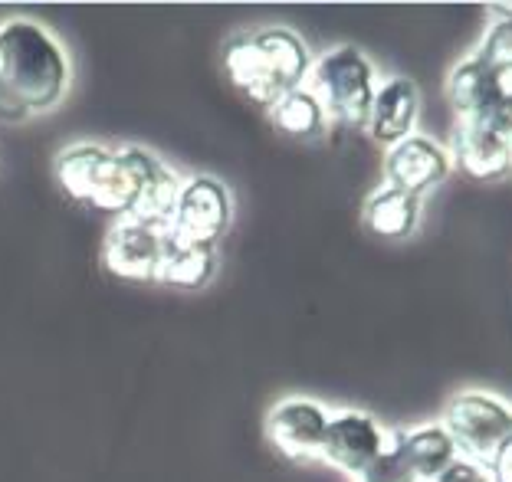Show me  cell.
<instances>
[{
    "label": "cell",
    "instance_id": "30bf717a",
    "mask_svg": "<svg viewBox=\"0 0 512 482\" xmlns=\"http://www.w3.org/2000/svg\"><path fill=\"white\" fill-rule=\"evenodd\" d=\"M325 427L329 414L316 401H302V397H286L266 414V437L286 460L306 463L322 453Z\"/></svg>",
    "mask_w": 512,
    "mask_h": 482
},
{
    "label": "cell",
    "instance_id": "3957f363",
    "mask_svg": "<svg viewBox=\"0 0 512 482\" xmlns=\"http://www.w3.org/2000/svg\"><path fill=\"white\" fill-rule=\"evenodd\" d=\"M56 181L76 204L99 207L128 217L138 201V171L128 148L109 151L99 145H76L56 161Z\"/></svg>",
    "mask_w": 512,
    "mask_h": 482
},
{
    "label": "cell",
    "instance_id": "44dd1931",
    "mask_svg": "<svg viewBox=\"0 0 512 482\" xmlns=\"http://www.w3.org/2000/svg\"><path fill=\"white\" fill-rule=\"evenodd\" d=\"M476 122H483L493 135H499L512 148V89H506L493 109L486 112L483 119H476Z\"/></svg>",
    "mask_w": 512,
    "mask_h": 482
},
{
    "label": "cell",
    "instance_id": "d6986e66",
    "mask_svg": "<svg viewBox=\"0 0 512 482\" xmlns=\"http://www.w3.org/2000/svg\"><path fill=\"white\" fill-rule=\"evenodd\" d=\"M490 27H486L480 46L473 56L496 76H512V4H493L490 7Z\"/></svg>",
    "mask_w": 512,
    "mask_h": 482
},
{
    "label": "cell",
    "instance_id": "6da1fadb",
    "mask_svg": "<svg viewBox=\"0 0 512 482\" xmlns=\"http://www.w3.org/2000/svg\"><path fill=\"white\" fill-rule=\"evenodd\" d=\"M69 82V63L33 20L0 23V119H27L53 109Z\"/></svg>",
    "mask_w": 512,
    "mask_h": 482
},
{
    "label": "cell",
    "instance_id": "8fae6325",
    "mask_svg": "<svg viewBox=\"0 0 512 482\" xmlns=\"http://www.w3.org/2000/svg\"><path fill=\"white\" fill-rule=\"evenodd\" d=\"M447 155L453 168L473 181H499L512 174V148L483 122H457Z\"/></svg>",
    "mask_w": 512,
    "mask_h": 482
},
{
    "label": "cell",
    "instance_id": "7c38bea8",
    "mask_svg": "<svg viewBox=\"0 0 512 482\" xmlns=\"http://www.w3.org/2000/svg\"><path fill=\"white\" fill-rule=\"evenodd\" d=\"M417 109H421V92L407 76H391L375 89V102H371L368 132L381 145H398L417 122Z\"/></svg>",
    "mask_w": 512,
    "mask_h": 482
},
{
    "label": "cell",
    "instance_id": "7402d4cb",
    "mask_svg": "<svg viewBox=\"0 0 512 482\" xmlns=\"http://www.w3.org/2000/svg\"><path fill=\"white\" fill-rule=\"evenodd\" d=\"M430 482H493V476H490V469H486V466L457 456V460H453L447 469H440V473Z\"/></svg>",
    "mask_w": 512,
    "mask_h": 482
},
{
    "label": "cell",
    "instance_id": "4fadbf2b",
    "mask_svg": "<svg viewBox=\"0 0 512 482\" xmlns=\"http://www.w3.org/2000/svg\"><path fill=\"white\" fill-rule=\"evenodd\" d=\"M503 92H506V79L496 76L493 69H486L473 53L453 66L447 76V102L457 112V122L483 119Z\"/></svg>",
    "mask_w": 512,
    "mask_h": 482
},
{
    "label": "cell",
    "instance_id": "9a60e30c",
    "mask_svg": "<svg viewBox=\"0 0 512 482\" xmlns=\"http://www.w3.org/2000/svg\"><path fill=\"white\" fill-rule=\"evenodd\" d=\"M398 456L407 463V469L417 476V482H430L440 469H447L457 460V446H453L450 433L440 423H427V427L404 430L391 440Z\"/></svg>",
    "mask_w": 512,
    "mask_h": 482
},
{
    "label": "cell",
    "instance_id": "52a82bcc",
    "mask_svg": "<svg viewBox=\"0 0 512 482\" xmlns=\"http://www.w3.org/2000/svg\"><path fill=\"white\" fill-rule=\"evenodd\" d=\"M168 227H151L135 217H122L109 230L106 246H102V263L112 276L145 282L158 279L161 256H165Z\"/></svg>",
    "mask_w": 512,
    "mask_h": 482
},
{
    "label": "cell",
    "instance_id": "ffe728a7",
    "mask_svg": "<svg viewBox=\"0 0 512 482\" xmlns=\"http://www.w3.org/2000/svg\"><path fill=\"white\" fill-rule=\"evenodd\" d=\"M358 482H417V476L407 469V463L398 456V450L388 443L378 460L358 476Z\"/></svg>",
    "mask_w": 512,
    "mask_h": 482
},
{
    "label": "cell",
    "instance_id": "ba28073f",
    "mask_svg": "<svg viewBox=\"0 0 512 482\" xmlns=\"http://www.w3.org/2000/svg\"><path fill=\"white\" fill-rule=\"evenodd\" d=\"M384 446H388V437L375 417L362 414V410H342V414L329 417L319 456L348 476H362L384 453Z\"/></svg>",
    "mask_w": 512,
    "mask_h": 482
},
{
    "label": "cell",
    "instance_id": "8992f818",
    "mask_svg": "<svg viewBox=\"0 0 512 482\" xmlns=\"http://www.w3.org/2000/svg\"><path fill=\"white\" fill-rule=\"evenodd\" d=\"M230 223V194L214 178L181 184L178 204L168 220V237L188 246H214Z\"/></svg>",
    "mask_w": 512,
    "mask_h": 482
},
{
    "label": "cell",
    "instance_id": "2e32d148",
    "mask_svg": "<svg viewBox=\"0 0 512 482\" xmlns=\"http://www.w3.org/2000/svg\"><path fill=\"white\" fill-rule=\"evenodd\" d=\"M362 220L371 233L384 240H404L421 220V197L404 194L398 187H378L362 207Z\"/></svg>",
    "mask_w": 512,
    "mask_h": 482
},
{
    "label": "cell",
    "instance_id": "7a4b0ae2",
    "mask_svg": "<svg viewBox=\"0 0 512 482\" xmlns=\"http://www.w3.org/2000/svg\"><path fill=\"white\" fill-rule=\"evenodd\" d=\"M224 69L230 82L253 102L273 105L309 76V50L293 30L270 27L227 46Z\"/></svg>",
    "mask_w": 512,
    "mask_h": 482
},
{
    "label": "cell",
    "instance_id": "5bb4252c",
    "mask_svg": "<svg viewBox=\"0 0 512 482\" xmlns=\"http://www.w3.org/2000/svg\"><path fill=\"white\" fill-rule=\"evenodd\" d=\"M128 155H132V164L138 171V201L128 217L151 223V227H168L181 194L178 178L155 155H148L145 148H128Z\"/></svg>",
    "mask_w": 512,
    "mask_h": 482
},
{
    "label": "cell",
    "instance_id": "ac0fdd59",
    "mask_svg": "<svg viewBox=\"0 0 512 482\" xmlns=\"http://www.w3.org/2000/svg\"><path fill=\"white\" fill-rule=\"evenodd\" d=\"M270 119L279 132H286L293 138H319L325 132V112L306 86H299L293 92H286L283 99H276L270 105Z\"/></svg>",
    "mask_w": 512,
    "mask_h": 482
},
{
    "label": "cell",
    "instance_id": "277c9868",
    "mask_svg": "<svg viewBox=\"0 0 512 482\" xmlns=\"http://www.w3.org/2000/svg\"><path fill=\"white\" fill-rule=\"evenodd\" d=\"M309 92L322 105L325 119L348 128H368L371 102H375V66L355 46H339L309 66Z\"/></svg>",
    "mask_w": 512,
    "mask_h": 482
},
{
    "label": "cell",
    "instance_id": "5b68a950",
    "mask_svg": "<svg viewBox=\"0 0 512 482\" xmlns=\"http://www.w3.org/2000/svg\"><path fill=\"white\" fill-rule=\"evenodd\" d=\"M440 427L450 433L457 456L490 466L496 446L512 433V407L486 391H460L444 407Z\"/></svg>",
    "mask_w": 512,
    "mask_h": 482
},
{
    "label": "cell",
    "instance_id": "603a6c76",
    "mask_svg": "<svg viewBox=\"0 0 512 482\" xmlns=\"http://www.w3.org/2000/svg\"><path fill=\"white\" fill-rule=\"evenodd\" d=\"M490 476L493 482H512V433L496 446V453H493V460H490Z\"/></svg>",
    "mask_w": 512,
    "mask_h": 482
},
{
    "label": "cell",
    "instance_id": "9c48e42d",
    "mask_svg": "<svg viewBox=\"0 0 512 482\" xmlns=\"http://www.w3.org/2000/svg\"><path fill=\"white\" fill-rule=\"evenodd\" d=\"M450 168L453 164H450L447 148L424 135H407L398 145H391L388 155H384V178H388V187H398V191L411 197H424L427 191H434L437 184H444Z\"/></svg>",
    "mask_w": 512,
    "mask_h": 482
},
{
    "label": "cell",
    "instance_id": "e0dca14e",
    "mask_svg": "<svg viewBox=\"0 0 512 482\" xmlns=\"http://www.w3.org/2000/svg\"><path fill=\"white\" fill-rule=\"evenodd\" d=\"M211 276H214V246H188L168 237L165 256H161V266H158L161 282L197 289Z\"/></svg>",
    "mask_w": 512,
    "mask_h": 482
}]
</instances>
